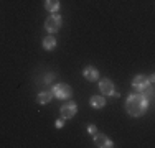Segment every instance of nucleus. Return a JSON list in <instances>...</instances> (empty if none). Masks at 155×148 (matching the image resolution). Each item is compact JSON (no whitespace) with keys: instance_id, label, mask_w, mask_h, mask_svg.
Instances as JSON below:
<instances>
[{"instance_id":"nucleus-13","label":"nucleus","mask_w":155,"mask_h":148,"mask_svg":"<svg viewBox=\"0 0 155 148\" xmlns=\"http://www.w3.org/2000/svg\"><path fill=\"white\" fill-rule=\"evenodd\" d=\"M89 133H93V135L96 133V127H94V125H89Z\"/></svg>"},{"instance_id":"nucleus-15","label":"nucleus","mask_w":155,"mask_h":148,"mask_svg":"<svg viewBox=\"0 0 155 148\" xmlns=\"http://www.w3.org/2000/svg\"><path fill=\"white\" fill-rule=\"evenodd\" d=\"M56 127H63V120H58L56 122Z\"/></svg>"},{"instance_id":"nucleus-6","label":"nucleus","mask_w":155,"mask_h":148,"mask_svg":"<svg viewBox=\"0 0 155 148\" xmlns=\"http://www.w3.org/2000/svg\"><path fill=\"white\" fill-rule=\"evenodd\" d=\"M99 89H101V92H104V94H112L114 84L110 82L109 79H102L101 82H99Z\"/></svg>"},{"instance_id":"nucleus-9","label":"nucleus","mask_w":155,"mask_h":148,"mask_svg":"<svg viewBox=\"0 0 155 148\" xmlns=\"http://www.w3.org/2000/svg\"><path fill=\"white\" fill-rule=\"evenodd\" d=\"M45 7H46L48 12L54 13V12H58V8H60V2H58V0H46Z\"/></svg>"},{"instance_id":"nucleus-4","label":"nucleus","mask_w":155,"mask_h":148,"mask_svg":"<svg viewBox=\"0 0 155 148\" xmlns=\"http://www.w3.org/2000/svg\"><path fill=\"white\" fill-rule=\"evenodd\" d=\"M149 84H150V79L149 77H145V76H135L134 77V81H132V86H134V89H137V91H145L147 87H149Z\"/></svg>"},{"instance_id":"nucleus-5","label":"nucleus","mask_w":155,"mask_h":148,"mask_svg":"<svg viewBox=\"0 0 155 148\" xmlns=\"http://www.w3.org/2000/svg\"><path fill=\"white\" fill-rule=\"evenodd\" d=\"M76 110H78L76 104L69 102V104H66V105L61 107V115H63V118H71V117H74Z\"/></svg>"},{"instance_id":"nucleus-3","label":"nucleus","mask_w":155,"mask_h":148,"mask_svg":"<svg viewBox=\"0 0 155 148\" xmlns=\"http://www.w3.org/2000/svg\"><path fill=\"white\" fill-rule=\"evenodd\" d=\"M53 94L56 95L58 99H66V97H71V87L68 86V84H58V86H54L53 89Z\"/></svg>"},{"instance_id":"nucleus-2","label":"nucleus","mask_w":155,"mask_h":148,"mask_svg":"<svg viewBox=\"0 0 155 148\" xmlns=\"http://www.w3.org/2000/svg\"><path fill=\"white\" fill-rule=\"evenodd\" d=\"M60 27H61V17H60L56 12H54V13L46 20L45 28H46L50 33H53V31H58V30H60Z\"/></svg>"},{"instance_id":"nucleus-1","label":"nucleus","mask_w":155,"mask_h":148,"mask_svg":"<svg viewBox=\"0 0 155 148\" xmlns=\"http://www.w3.org/2000/svg\"><path fill=\"white\" fill-rule=\"evenodd\" d=\"M147 99L145 95L142 94H132L130 97L125 102V107H127V112L130 114L132 117H140L143 112L147 110Z\"/></svg>"},{"instance_id":"nucleus-7","label":"nucleus","mask_w":155,"mask_h":148,"mask_svg":"<svg viewBox=\"0 0 155 148\" xmlns=\"http://www.w3.org/2000/svg\"><path fill=\"white\" fill-rule=\"evenodd\" d=\"M94 142L97 146H112V142L109 138H106V135H96Z\"/></svg>"},{"instance_id":"nucleus-11","label":"nucleus","mask_w":155,"mask_h":148,"mask_svg":"<svg viewBox=\"0 0 155 148\" xmlns=\"http://www.w3.org/2000/svg\"><path fill=\"white\" fill-rule=\"evenodd\" d=\"M36 101H38L40 104H48L51 101V92H48V91H45V92H40L38 94V97H36Z\"/></svg>"},{"instance_id":"nucleus-12","label":"nucleus","mask_w":155,"mask_h":148,"mask_svg":"<svg viewBox=\"0 0 155 148\" xmlns=\"http://www.w3.org/2000/svg\"><path fill=\"white\" fill-rule=\"evenodd\" d=\"M43 46H45L46 50H53V48L56 46V41H54L53 36H46V38L43 40Z\"/></svg>"},{"instance_id":"nucleus-8","label":"nucleus","mask_w":155,"mask_h":148,"mask_svg":"<svg viewBox=\"0 0 155 148\" xmlns=\"http://www.w3.org/2000/svg\"><path fill=\"white\" fill-rule=\"evenodd\" d=\"M83 74H84V79H87V81H96V79H97V71H96L93 66L86 68Z\"/></svg>"},{"instance_id":"nucleus-14","label":"nucleus","mask_w":155,"mask_h":148,"mask_svg":"<svg viewBox=\"0 0 155 148\" xmlns=\"http://www.w3.org/2000/svg\"><path fill=\"white\" fill-rule=\"evenodd\" d=\"M51 79H53V76H51V74H48V76H46V82H51Z\"/></svg>"},{"instance_id":"nucleus-10","label":"nucleus","mask_w":155,"mask_h":148,"mask_svg":"<svg viewBox=\"0 0 155 148\" xmlns=\"http://www.w3.org/2000/svg\"><path fill=\"white\" fill-rule=\"evenodd\" d=\"M89 104L94 107V109H101L106 102H104V97H101V95H93L91 101H89Z\"/></svg>"}]
</instances>
